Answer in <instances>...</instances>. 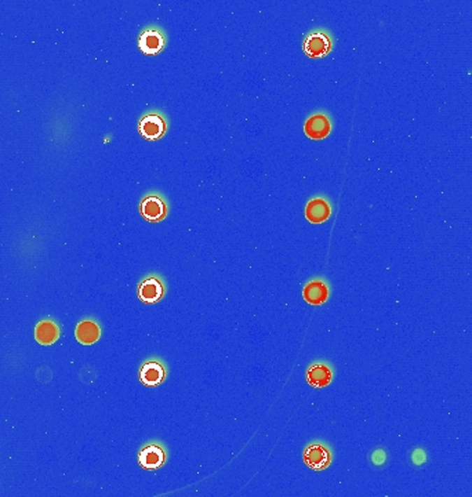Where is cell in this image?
Instances as JSON below:
<instances>
[{
	"instance_id": "obj_1",
	"label": "cell",
	"mask_w": 472,
	"mask_h": 497,
	"mask_svg": "<svg viewBox=\"0 0 472 497\" xmlns=\"http://www.w3.org/2000/svg\"><path fill=\"white\" fill-rule=\"evenodd\" d=\"M334 46V38L326 28H315L303 39V52L310 58H323Z\"/></svg>"
},
{
	"instance_id": "obj_2",
	"label": "cell",
	"mask_w": 472,
	"mask_h": 497,
	"mask_svg": "<svg viewBox=\"0 0 472 497\" xmlns=\"http://www.w3.org/2000/svg\"><path fill=\"white\" fill-rule=\"evenodd\" d=\"M140 136L147 141L160 140L167 132V120L162 112L151 111L144 113L137 123Z\"/></svg>"
},
{
	"instance_id": "obj_3",
	"label": "cell",
	"mask_w": 472,
	"mask_h": 497,
	"mask_svg": "<svg viewBox=\"0 0 472 497\" xmlns=\"http://www.w3.org/2000/svg\"><path fill=\"white\" fill-rule=\"evenodd\" d=\"M137 46L145 55H157L167 46V35L160 27L148 25L140 32Z\"/></svg>"
},
{
	"instance_id": "obj_4",
	"label": "cell",
	"mask_w": 472,
	"mask_h": 497,
	"mask_svg": "<svg viewBox=\"0 0 472 497\" xmlns=\"http://www.w3.org/2000/svg\"><path fill=\"white\" fill-rule=\"evenodd\" d=\"M140 214L148 223H159L167 217V203L159 194H148L140 202Z\"/></svg>"
},
{
	"instance_id": "obj_5",
	"label": "cell",
	"mask_w": 472,
	"mask_h": 497,
	"mask_svg": "<svg viewBox=\"0 0 472 497\" xmlns=\"http://www.w3.org/2000/svg\"><path fill=\"white\" fill-rule=\"evenodd\" d=\"M303 461L308 468L314 471L326 470L331 463V451L329 447L320 442L310 444L304 449Z\"/></svg>"
},
{
	"instance_id": "obj_6",
	"label": "cell",
	"mask_w": 472,
	"mask_h": 497,
	"mask_svg": "<svg viewBox=\"0 0 472 497\" xmlns=\"http://www.w3.org/2000/svg\"><path fill=\"white\" fill-rule=\"evenodd\" d=\"M167 376V369L164 363L159 359H148L145 360L138 372V379L141 384L147 387L160 386Z\"/></svg>"
},
{
	"instance_id": "obj_7",
	"label": "cell",
	"mask_w": 472,
	"mask_h": 497,
	"mask_svg": "<svg viewBox=\"0 0 472 497\" xmlns=\"http://www.w3.org/2000/svg\"><path fill=\"white\" fill-rule=\"evenodd\" d=\"M164 292L166 286L163 279L157 275L144 278L137 288V296L145 304H157L164 296Z\"/></svg>"
},
{
	"instance_id": "obj_8",
	"label": "cell",
	"mask_w": 472,
	"mask_h": 497,
	"mask_svg": "<svg viewBox=\"0 0 472 497\" xmlns=\"http://www.w3.org/2000/svg\"><path fill=\"white\" fill-rule=\"evenodd\" d=\"M166 458H167L166 450L162 445L157 444H150L141 447L137 456L138 464L148 471L159 470L166 463Z\"/></svg>"
},
{
	"instance_id": "obj_9",
	"label": "cell",
	"mask_w": 472,
	"mask_h": 497,
	"mask_svg": "<svg viewBox=\"0 0 472 497\" xmlns=\"http://www.w3.org/2000/svg\"><path fill=\"white\" fill-rule=\"evenodd\" d=\"M331 132V122L326 113H314L304 123V133L311 140H323Z\"/></svg>"
},
{
	"instance_id": "obj_10",
	"label": "cell",
	"mask_w": 472,
	"mask_h": 497,
	"mask_svg": "<svg viewBox=\"0 0 472 497\" xmlns=\"http://www.w3.org/2000/svg\"><path fill=\"white\" fill-rule=\"evenodd\" d=\"M331 214V206L329 200L323 197L311 199L306 206V218L311 224H322L329 220Z\"/></svg>"
},
{
	"instance_id": "obj_11",
	"label": "cell",
	"mask_w": 472,
	"mask_h": 497,
	"mask_svg": "<svg viewBox=\"0 0 472 497\" xmlns=\"http://www.w3.org/2000/svg\"><path fill=\"white\" fill-rule=\"evenodd\" d=\"M75 337L83 346H93L101 337V328L94 319H85L78 323Z\"/></svg>"
},
{
	"instance_id": "obj_12",
	"label": "cell",
	"mask_w": 472,
	"mask_h": 497,
	"mask_svg": "<svg viewBox=\"0 0 472 497\" xmlns=\"http://www.w3.org/2000/svg\"><path fill=\"white\" fill-rule=\"evenodd\" d=\"M333 380V370L324 362H315L307 370V382L315 388L326 387Z\"/></svg>"
},
{
	"instance_id": "obj_13",
	"label": "cell",
	"mask_w": 472,
	"mask_h": 497,
	"mask_svg": "<svg viewBox=\"0 0 472 497\" xmlns=\"http://www.w3.org/2000/svg\"><path fill=\"white\" fill-rule=\"evenodd\" d=\"M330 289L327 284L322 279H314L307 282L303 288V298L311 305H322L327 301Z\"/></svg>"
},
{
	"instance_id": "obj_14",
	"label": "cell",
	"mask_w": 472,
	"mask_h": 497,
	"mask_svg": "<svg viewBox=\"0 0 472 497\" xmlns=\"http://www.w3.org/2000/svg\"><path fill=\"white\" fill-rule=\"evenodd\" d=\"M61 336L59 326L52 319H43L35 326V339L42 346H52Z\"/></svg>"
},
{
	"instance_id": "obj_15",
	"label": "cell",
	"mask_w": 472,
	"mask_h": 497,
	"mask_svg": "<svg viewBox=\"0 0 472 497\" xmlns=\"http://www.w3.org/2000/svg\"><path fill=\"white\" fill-rule=\"evenodd\" d=\"M385 460H387V454H385L384 449H381V447L376 449L374 453L371 454V461H373V464H374L376 467L382 465V464L385 463Z\"/></svg>"
},
{
	"instance_id": "obj_16",
	"label": "cell",
	"mask_w": 472,
	"mask_h": 497,
	"mask_svg": "<svg viewBox=\"0 0 472 497\" xmlns=\"http://www.w3.org/2000/svg\"><path fill=\"white\" fill-rule=\"evenodd\" d=\"M412 458H413V463H415V464L421 465L422 463H425V460H427V454H425V451H424L421 447H419V449H416V450L413 451Z\"/></svg>"
}]
</instances>
